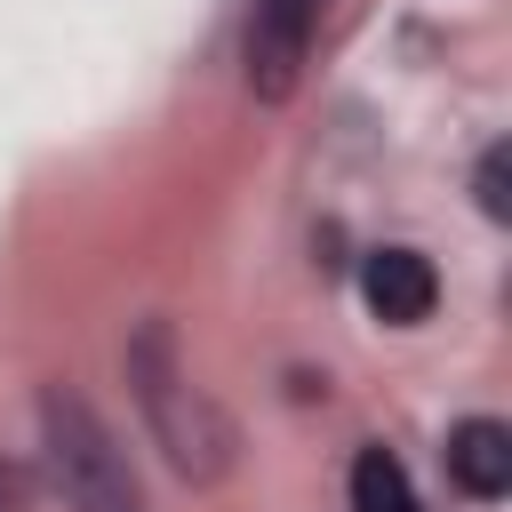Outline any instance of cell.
Instances as JSON below:
<instances>
[{"label": "cell", "mask_w": 512, "mask_h": 512, "mask_svg": "<svg viewBox=\"0 0 512 512\" xmlns=\"http://www.w3.org/2000/svg\"><path fill=\"white\" fill-rule=\"evenodd\" d=\"M352 512H424L408 472H400V456H384V448L352 456Z\"/></svg>", "instance_id": "obj_6"}, {"label": "cell", "mask_w": 512, "mask_h": 512, "mask_svg": "<svg viewBox=\"0 0 512 512\" xmlns=\"http://www.w3.org/2000/svg\"><path fill=\"white\" fill-rule=\"evenodd\" d=\"M360 296H368V312L384 328H416V320H432L440 280H432V264L416 248H368L360 256Z\"/></svg>", "instance_id": "obj_4"}, {"label": "cell", "mask_w": 512, "mask_h": 512, "mask_svg": "<svg viewBox=\"0 0 512 512\" xmlns=\"http://www.w3.org/2000/svg\"><path fill=\"white\" fill-rule=\"evenodd\" d=\"M440 456H448V480H456L472 504H496V496L512 488V432H504L496 416H464Z\"/></svg>", "instance_id": "obj_5"}, {"label": "cell", "mask_w": 512, "mask_h": 512, "mask_svg": "<svg viewBox=\"0 0 512 512\" xmlns=\"http://www.w3.org/2000/svg\"><path fill=\"white\" fill-rule=\"evenodd\" d=\"M120 360H128V392H136L144 432H152V448L168 456V472L192 480V488L232 480L240 432H232V416L192 384V368H184V352H176V328H168V320H136V336H128Z\"/></svg>", "instance_id": "obj_1"}, {"label": "cell", "mask_w": 512, "mask_h": 512, "mask_svg": "<svg viewBox=\"0 0 512 512\" xmlns=\"http://www.w3.org/2000/svg\"><path fill=\"white\" fill-rule=\"evenodd\" d=\"M40 448H48V480H56L64 512H152L128 448L112 440V424L72 384L40 392Z\"/></svg>", "instance_id": "obj_2"}, {"label": "cell", "mask_w": 512, "mask_h": 512, "mask_svg": "<svg viewBox=\"0 0 512 512\" xmlns=\"http://www.w3.org/2000/svg\"><path fill=\"white\" fill-rule=\"evenodd\" d=\"M504 168H512V152H504V144H488V152H480V176H472V192H480V216H496V224L512 216V192H504Z\"/></svg>", "instance_id": "obj_7"}, {"label": "cell", "mask_w": 512, "mask_h": 512, "mask_svg": "<svg viewBox=\"0 0 512 512\" xmlns=\"http://www.w3.org/2000/svg\"><path fill=\"white\" fill-rule=\"evenodd\" d=\"M312 16H320V0H256L248 8L240 64H248V96L256 104H288L296 96L304 56H312Z\"/></svg>", "instance_id": "obj_3"}, {"label": "cell", "mask_w": 512, "mask_h": 512, "mask_svg": "<svg viewBox=\"0 0 512 512\" xmlns=\"http://www.w3.org/2000/svg\"><path fill=\"white\" fill-rule=\"evenodd\" d=\"M0 512H32V480L16 464H0Z\"/></svg>", "instance_id": "obj_8"}]
</instances>
